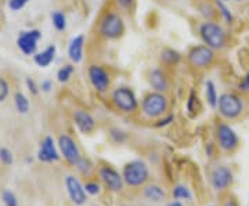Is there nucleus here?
Listing matches in <instances>:
<instances>
[{
  "instance_id": "31",
  "label": "nucleus",
  "mask_w": 249,
  "mask_h": 206,
  "mask_svg": "<svg viewBox=\"0 0 249 206\" xmlns=\"http://www.w3.org/2000/svg\"><path fill=\"white\" fill-rule=\"evenodd\" d=\"M109 135H111V138L118 144L124 143V140H126V133L122 132V130H118V129H112Z\"/></svg>"
},
{
  "instance_id": "24",
  "label": "nucleus",
  "mask_w": 249,
  "mask_h": 206,
  "mask_svg": "<svg viewBox=\"0 0 249 206\" xmlns=\"http://www.w3.org/2000/svg\"><path fill=\"white\" fill-rule=\"evenodd\" d=\"M52 21H53V25L57 31H64L67 28V18L61 11H54L52 14Z\"/></svg>"
},
{
  "instance_id": "43",
  "label": "nucleus",
  "mask_w": 249,
  "mask_h": 206,
  "mask_svg": "<svg viewBox=\"0 0 249 206\" xmlns=\"http://www.w3.org/2000/svg\"><path fill=\"white\" fill-rule=\"evenodd\" d=\"M235 1H244V0H235Z\"/></svg>"
},
{
  "instance_id": "12",
  "label": "nucleus",
  "mask_w": 249,
  "mask_h": 206,
  "mask_svg": "<svg viewBox=\"0 0 249 206\" xmlns=\"http://www.w3.org/2000/svg\"><path fill=\"white\" fill-rule=\"evenodd\" d=\"M40 37H42V34L37 29L21 32V35L18 36L17 39L18 49L25 55H32V54H35L36 49H37V42Z\"/></svg>"
},
{
  "instance_id": "35",
  "label": "nucleus",
  "mask_w": 249,
  "mask_h": 206,
  "mask_svg": "<svg viewBox=\"0 0 249 206\" xmlns=\"http://www.w3.org/2000/svg\"><path fill=\"white\" fill-rule=\"evenodd\" d=\"M238 89L241 91H248L249 90V72L242 78V81L240 82V85H238Z\"/></svg>"
},
{
  "instance_id": "38",
  "label": "nucleus",
  "mask_w": 249,
  "mask_h": 206,
  "mask_svg": "<svg viewBox=\"0 0 249 206\" xmlns=\"http://www.w3.org/2000/svg\"><path fill=\"white\" fill-rule=\"evenodd\" d=\"M25 83H27L28 90H29V91H31L32 94H37V91H39V90H37V86H36V83H35V81H34V79L28 78Z\"/></svg>"
},
{
  "instance_id": "10",
  "label": "nucleus",
  "mask_w": 249,
  "mask_h": 206,
  "mask_svg": "<svg viewBox=\"0 0 249 206\" xmlns=\"http://www.w3.org/2000/svg\"><path fill=\"white\" fill-rule=\"evenodd\" d=\"M65 189L71 198V201L75 205H83L88 201V192L85 189V186L80 183L75 176H67L65 177Z\"/></svg>"
},
{
  "instance_id": "1",
  "label": "nucleus",
  "mask_w": 249,
  "mask_h": 206,
  "mask_svg": "<svg viewBox=\"0 0 249 206\" xmlns=\"http://www.w3.org/2000/svg\"><path fill=\"white\" fill-rule=\"evenodd\" d=\"M199 36L202 39L205 45L211 47L212 50H222L226 46L227 36L226 32L219 24H216L213 21H205L199 25Z\"/></svg>"
},
{
  "instance_id": "32",
  "label": "nucleus",
  "mask_w": 249,
  "mask_h": 206,
  "mask_svg": "<svg viewBox=\"0 0 249 206\" xmlns=\"http://www.w3.org/2000/svg\"><path fill=\"white\" fill-rule=\"evenodd\" d=\"M85 189H86V192L89 194V195H97L100 194V186H98L97 183H94V181H89V183H86V186H85Z\"/></svg>"
},
{
  "instance_id": "22",
  "label": "nucleus",
  "mask_w": 249,
  "mask_h": 206,
  "mask_svg": "<svg viewBox=\"0 0 249 206\" xmlns=\"http://www.w3.org/2000/svg\"><path fill=\"white\" fill-rule=\"evenodd\" d=\"M160 60L166 64H178L181 60V55L173 49H163L160 52Z\"/></svg>"
},
{
  "instance_id": "19",
  "label": "nucleus",
  "mask_w": 249,
  "mask_h": 206,
  "mask_svg": "<svg viewBox=\"0 0 249 206\" xmlns=\"http://www.w3.org/2000/svg\"><path fill=\"white\" fill-rule=\"evenodd\" d=\"M55 52H57L55 46L54 45L49 46V47L45 49L43 52L35 54L34 61H35V64L37 65V67H40V68H46V67H49V65L54 61Z\"/></svg>"
},
{
  "instance_id": "16",
  "label": "nucleus",
  "mask_w": 249,
  "mask_h": 206,
  "mask_svg": "<svg viewBox=\"0 0 249 206\" xmlns=\"http://www.w3.org/2000/svg\"><path fill=\"white\" fill-rule=\"evenodd\" d=\"M73 122H75L76 127L85 135L91 133L94 130V127H96L94 118L91 117L88 111H83V109H76L73 112Z\"/></svg>"
},
{
  "instance_id": "29",
  "label": "nucleus",
  "mask_w": 249,
  "mask_h": 206,
  "mask_svg": "<svg viewBox=\"0 0 249 206\" xmlns=\"http://www.w3.org/2000/svg\"><path fill=\"white\" fill-rule=\"evenodd\" d=\"M0 161H1V163L7 165V166L13 165L14 156H13V153L10 151L9 148H0Z\"/></svg>"
},
{
  "instance_id": "44",
  "label": "nucleus",
  "mask_w": 249,
  "mask_h": 206,
  "mask_svg": "<svg viewBox=\"0 0 249 206\" xmlns=\"http://www.w3.org/2000/svg\"><path fill=\"white\" fill-rule=\"evenodd\" d=\"M223 1H226V0H223Z\"/></svg>"
},
{
  "instance_id": "4",
  "label": "nucleus",
  "mask_w": 249,
  "mask_h": 206,
  "mask_svg": "<svg viewBox=\"0 0 249 206\" xmlns=\"http://www.w3.org/2000/svg\"><path fill=\"white\" fill-rule=\"evenodd\" d=\"M122 176H124V183L127 186L140 187L150 177V171H148V166L144 162L132 161L124 165Z\"/></svg>"
},
{
  "instance_id": "28",
  "label": "nucleus",
  "mask_w": 249,
  "mask_h": 206,
  "mask_svg": "<svg viewBox=\"0 0 249 206\" xmlns=\"http://www.w3.org/2000/svg\"><path fill=\"white\" fill-rule=\"evenodd\" d=\"M1 201H3L4 206H18L17 197H16V194H14L13 191H10V189H4V191L1 192Z\"/></svg>"
},
{
  "instance_id": "3",
  "label": "nucleus",
  "mask_w": 249,
  "mask_h": 206,
  "mask_svg": "<svg viewBox=\"0 0 249 206\" xmlns=\"http://www.w3.org/2000/svg\"><path fill=\"white\" fill-rule=\"evenodd\" d=\"M168 105L169 103L166 96H163V93L160 91H154L144 97L142 103V111L144 117L154 119V118L162 117L168 111Z\"/></svg>"
},
{
  "instance_id": "8",
  "label": "nucleus",
  "mask_w": 249,
  "mask_h": 206,
  "mask_svg": "<svg viewBox=\"0 0 249 206\" xmlns=\"http://www.w3.org/2000/svg\"><path fill=\"white\" fill-rule=\"evenodd\" d=\"M88 76H89V81L93 86V89L98 91V93H106L111 85V78H109V73L107 69L101 65L97 64H91L88 69Z\"/></svg>"
},
{
  "instance_id": "11",
  "label": "nucleus",
  "mask_w": 249,
  "mask_h": 206,
  "mask_svg": "<svg viewBox=\"0 0 249 206\" xmlns=\"http://www.w3.org/2000/svg\"><path fill=\"white\" fill-rule=\"evenodd\" d=\"M217 141L223 151H232L238 147V136L226 123L217 126Z\"/></svg>"
},
{
  "instance_id": "21",
  "label": "nucleus",
  "mask_w": 249,
  "mask_h": 206,
  "mask_svg": "<svg viewBox=\"0 0 249 206\" xmlns=\"http://www.w3.org/2000/svg\"><path fill=\"white\" fill-rule=\"evenodd\" d=\"M205 94H206V101L212 108L217 107V101H219V96L216 91V86L212 81H208L205 83Z\"/></svg>"
},
{
  "instance_id": "14",
  "label": "nucleus",
  "mask_w": 249,
  "mask_h": 206,
  "mask_svg": "<svg viewBox=\"0 0 249 206\" xmlns=\"http://www.w3.org/2000/svg\"><path fill=\"white\" fill-rule=\"evenodd\" d=\"M37 159L45 162V163H52V162H57L60 159L53 137L47 136L43 138V141L40 143V147H39V151H37Z\"/></svg>"
},
{
  "instance_id": "7",
  "label": "nucleus",
  "mask_w": 249,
  "mask_h": 206,
  "mask_svg": "<svg viewBox=\"0 0 249 206\" xmlns=\"http://www.w3.org/2000/svg\"><path fill=\"white\" fill-rule=\"evenodd\" d=\"M188 63L191 64L196 68H206L211 64L213 63L214 60V50H212L211 47H208L206 45H199L193 47L188 52Z\"/></svg>"
},
{
  "instance_id": "6",
  "label": "nucleus",
  "mask_w": 249,
  "mask_h": 206,
  "mask_svg": "<svg viewBox=\"0 0 249 206\" xmlns=\"http://www.w3.org/2000/svg\"><path fill=\"white\" fill-rule=\"evenodd\" d=\"M217 108L223 118L226 119H235L241 115L244 105L240 97H237L232 93H223L219 96Z\"/></svg>"
},
{
  "instance_id": "30",
  "label": "nucleus",
  "mask_w": 249,
  "mask_h": 206,
  "mask_svg": "<svg viewBox=\"0 0 249 206\" xmlns=\"http://www.w3.org/2000/svg\"><path fill=\"white\" fill-rule=\"evenodd\" d=\"M9 83L4 81L3 78H0V103H3L4 100L9 97Z\"/></svg>"
},
{
  "instance_id": "41",
  "label": "nucleus",
  "mask_w": 249,
  "mask_h": 206,
  "mask_svg": "<svg viewBox=\"0 0 249 206\" xmlns=\"http://www.w3.org/2000/svg\"><path fill=\"white\" fill-rule=\"evenodd\" d=\"M224 206H238V204H237L235 201H232V199H230V201H227V202L224 204Z\"/></svg>"
},
{
  "instance_id": "18",
  "label": "nucleus",
  "mask_w": 249,
  "mask_h": 206,
  "mask_svg": "<svg viewBox=\"0 0 249 206\" xmlns=\"http://www.w3.org/2000/svg\"><path fill=\"white\" fill-rule=\"evenodd\" d=\"M148 82L151 85V87L155 91H160V93H163L166 90H169V81L166 78V73L160 69H152L148 75Z\"/></svg>"
},
{
  "instance_id": "27",
  "label": "nucleus",
  "mask_w": 249,
  "mask_h": 206,
  "mask_svg": "<svg viewBox=\"0 0 249 206\" xmlns=\"http://www.w3.org/2000/svg\"><path fill=\"white\" fill-rule=\"evenodd\" d=\"M216 7H217L220 16H222L223 19H224L226 22H232L231 11H230V9L226 6V3H224L223 0H216Z\"/></svg>"
},
{
  "instance_id": "37",
  "label": "nucleus",
  "mask_w": 249,
  "mask_h": 206,
  "mask_svg": "<svg viewBox=\"0 0 249 206\" xmlns=\"http://www.w3.org/2000/svg\"><path fill=\"white\" fill-rule=\"evenodd\" d=\"M194 101H196V93L194 91H191L190 93V97H188V100H187V111L188 112H193L194 111Z\"/></svg>"
},
{
  "instance_id": "15",
  "label": "nucleus",
  "mask_w": 249,
  "mask_h": 206,
  "mask_svg": "<svg viewBox=\"0 0 249 206\" xmlns=\"http://www.w3.org/2000/svg\"><path fill=\"white\" fill-rule=\"evenodd\" d=\"M211 183L212 187L217 191L227 189L232 183V173L229 168L226 166H217L214 168L212 174H211Z\"/></svg>"
},
{
  "instance_id": "13",
  "label": "nucleus",
  "mask_w": 249,
  "mask_h": 206,
  "mask_svg": "<svg viewBox=\"0 0 249 206\" xmlns=\"http://www.w3.org/2000/svg\"><path fill=\"white\" fill-rule=\"evenodd\" d=\"M100 177L104 181V184L107 186L108 189L114 192H119L121 189H124V176L119 174L115 169L109 168V166H103L100 169Z\"/></svg>"
},
{
  "instance_id": "26",
  "label": "nucleus",
  "mask_w": 249,
  "mask_h": 206,
  "mask_svg": "<svg viewBox=\"0 0 249 206\" xmlns=\"http://www.w3.org/2000/svg\"><path fill=\"white\" fill-rule=\"evenodd\" d=\"M173 198H175L176 201H178V199H191L193 195H191L190 189H187L186 186L178 184V186H176V187L173 189Z\"/></svg>"
},
{
  "instance_id": "9",
  "label": "nucleus",
  "mask_w": 249,
  "mask_h": 206,
  "mask_svg": "<svg viewBox=\"0 0 249 206\" xmlns=\"http://www.w3.org/2000/svg\"><path fill=\"white\" fill-rule=\"evenodd\" d=\"M58 145H60V150H61L62 155L67 159V162L76 166L82 159V156H80V151L76 143H75V140L71 136L61 135L58 137Z\"/></svg>"
},
{
  "instance_id": "23",
  "label": "nucleus",
  "mask_w": 249,
  "mask_h": 206,
  "mask_svg": "<svg viewBox=\"0 0 249 206\" xmlns=\"http://www.w3.org/2000/svg\"><path fill=\"white\" fill-rule=\"evenodd\" d=\"M14 104L19 114H27L29 111V100L22 94V93H17L14 97Z\"/></svg>"
},
{
  "instance_id": "17",
  "label": "nucleus",
  "mask_w": 249,
  "mask_h": 206,
  "mask_svg": "<svg viewBox=\"0 0 249 206\" xmlns=\"http://www.w3.org/2000/svg\"><path fill=\"white\" fill-rule=\"evenodd\" d=\"M83 47H85V35L75 36L68 46V57L73 64L82 63L83 60Z\"/></svg>"
},
{
  "instance_id": "2",
  "label": "nucleus",
  "mask_w": 249,
  "mask_h": 206,
  "mask_svg": "<svg viewBox=\"0 0 249 206\" xmlns=\"http://www.w3.org/2000/svg\"><path fill=\"white\" fill-rule=\"evenodd\" d=\"M98 32L103 37L108 40H115L124 35V18L121 17L118 13L108 11L106 13L98 24Z\"/></svg>"
},
{
  "instance_id": "20",
  "label": "nucleus",
  "mask_w": 249,
  "mask_h": 206,
  "mask_svg": "<svg viewBox=\"0 0 249 206\" xmlns=\"http://www.w3.org/2000/svg\"><path fill=\"white\" fill-rule=\"evenodd\" d=\"M165 189L157 186V184H152V186H148L147 189H144V197L150 201H154V202H160L163 198H165Z\"/></svg>"
},
{
  "instance_id": "40",
  "label": "nucleus",
  "mask_w": 249,
  "mask_h": 206,
  "mask_svg": "<svg viewBox=\"0 0 249 206\" xmlns=\"http://www.w3.org/2000/svg\"><path fill=\"white\" fill-rule=\"evenodd\" d=\"M172 120H173V115H169V117L166 118V119H162V120H160V123H157V126H166V125H169Z\"/></svg>"
},
{
  "instance_id": "33",
  "label": "nucleus",
  "mask_w": 249,
  "mask_h": 206,
  "mask_svg": "<svg viewBox=\"0 0 249 206\" xmlns=\"http://www.w3.org/2000/svg\"><path fill=\"white\" fill-rule=\"evenodd\" d=\"M28 1L29 0H9V7L13 11H19V10L25 7Z\"/></svg>"
},
{
  "instance_id": "5",
  "label": "nucleus",
  "mask_w": 249,
  "mask_h": 206,
  "mask_svg": "<svg viewBox=\"0 0 249 206\" xmlns=\"http://www.w3.org/2000/svg\"><path fill=\"white\" fill-rule=\"evenodd\" d=\"M111 99H112L114 105L119 111L126 112V114H132L139 108V100L136 97L134 91L130 87H126V86L116 87L112 91Z\"/></svg>"
},
{
  "instance_id": "39",
  "label": "nucleus",
  "mask_w": 249,
  "mask_h": 206,
  "mask_svg": "<svg viewBox=\"0 0 249 206\" xmlns=\"http://www.w3.org/2000/svg\"><path fill=\"white\" fill-rule=\"evenodd\" d=\"M52 89H53V85H52V82L50 81L42 82V90H43V91L49 93V91H50Z\"/></svg>"
},
{
  "instance_id": "25",
  "label": "nucleus",
  "mask_w": 249,
  "mask_h": 206,
  "mask_svg": "<svg viewBox=\"0 0 249 206\" xmlns=\"http://www.w3.org/2000/svg\"><path fill=\"white\" fill-rule=\"evenodd\" d=\"M72 73H73V67L70 65V64L68 65H64L57 72V79H58L60 83H67V82L71 79Z\"/></svg>"
},
{
  "instance_id": "36",
  "label": "nucleus",
  "mask_w": 249,
  "mask_h": 206,
  "mask_svg": "<svg viewBox=\"0 0 249 206\" xmlns=\"http://www.w3.org/2000/svg\"><path fill=\"white\" fill-rule=\"evenodd\" d=\"M134 0H116V4L122 10H129L133 6Z\"/></svg>"
},
{
  "instance_id": "34",
  "label": "nucleus",
  "mask_w": 249,
  "mask_h": 206,
  "mask_svg": "<svg viewBox=\"0 0 249 206\" xmlns=\"http://www.w3.org/2000/svg\"><path fill=\"white\" fill-rule=\"evenodd\" d=\"M76 168H78V169H79V171L82 172V173H89L90 163L88 161H86V159H83V158H82L79 163L76 165Z\"/></svg>"
},
{
  "instance_id": "45",
  "label": "nucleus",
  "mask_w": 249,
  "mask_h": 206,
  "mask_svg": "<svg viewBox=\"0 0 249 206\" xmlns=\"http://www.w3.org/2000/svg\"><path fill=\"white\" fill-rule=\"evenodd\" d=\"M211 206H213V205H211Z\"/></svg>"
},
{
  "instance_id": "42",
  "label": "nucleus",
  "mask_w": 249,
  "mask_h": 206,
  "mask_svg": "<svg viewBox=\"0 0 249 206\" xmlns=\"http://www.w3.org/2000/svg\"><path fill=\"white\" fill-rule=\"evenodd\" d=\"M168 206H183V204H181V202H178V201H173V202H170Z\"/></svg>"
}]
</instances>
